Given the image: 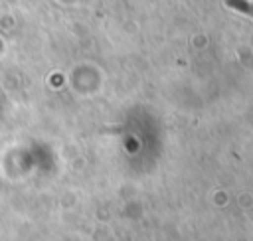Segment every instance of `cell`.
Masks as SVG:
<instances>
[{"instance_id":"6da1fadb","label":"cell","mask_w":253,"mask_h":241,"mask_svg":"<svg viewBox=\"0 0 253 241\" xmlns=\"http://www.w3.org/2000/svg\"><path fill=\"white\" fill-rule=\"evenodd\" d=\"M227 2H229V6H233L237 12H243V14H247V16L253 18V4H251V2H247V0H227Z\"/></svg>"}]
</instances>
